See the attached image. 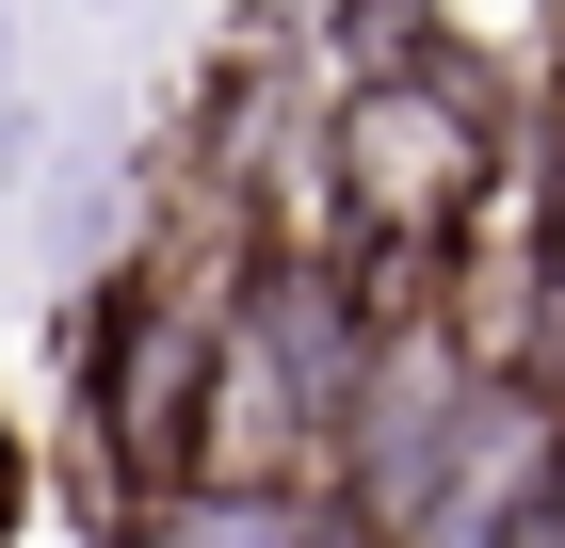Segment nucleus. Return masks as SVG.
<instances>
[{"instance_id": "nucleus-2", "label": "nucleus", "mask_w": 565, "mask_h": 548, "mask_svg": "<svg viewBox=\"0 0 565 548\" xmlns=\"http://www.w3.org/2000/svg\"><path fill=\"white\" fill-rule=\"evenodd\" d=\"M340 533H355V501H323V484H243V468L130 501V548H340Z\"/></svg>"}, {"instance_id": "nucleus-3", "label": "nucleus", "mask_w": 565, "mask_h": 548, "mask_svg": "<svg viewBox=\"0 0 565 548\" xmlns=\"http://www.w3.org/2000/svg\"><path fill=\"white\" fill-rule=\"evenodd\" d=\"M0 114H17V49H0Z\"/></svg>"}, {"instance_id": "nucleus-1", "label": "nucleus", "mask_w": 565, "mask_h": 548, "mask_svg": "<svg viewBox=\"0 0 565 548\" xmlns=\"http://www.w3.org/2000/svg\"><path fill=\"white\" fill-rule=\"evenodd\" d=\"M484 97L452 82V65H404V82H355V114H340V211H355V243H404V258H436L452 226L484 211Z\"/></svg>"}]
</instances>
